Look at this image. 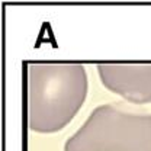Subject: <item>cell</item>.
Segmentation results:
<instances>
[{"label":"cell","mask_w":151,"mask_h":151,"mask_svg":"<svg viewBox=\"0 0 151 151\" xmlns=\"http://www.w3.org/2000/svg\"><path fill=\"white\" fill-rule=\"evenodd\" d=\"M89 90L87 73L78 63L28 64V124L50 134L67 127L83 106Z\"/></svg>","instance_id":"obj_1"},{"label":"cell","mask_w":151,"mask_h":151,"mask_svg":"<svg viewBox=\"0 0 151 151\" xmlns=\"http://www.w3.org/2000/svg\"><path fill=\"white\" fill-rule=\"evenodd\" d=\"M64 151H151V113L100 105L67 139Z\"/></svg>","instance_id":"obj_2"},{"label":"cell","mask_w":151,"mask_h":151,"mask_svg":"<svg viewBox=\"0 0 151 151\" xmlns=\"http://www.w3.org/2000/svg\"><path fill=\"white\" fill-rule=\"evenodd\" d=\"M96 68L108 90L131 103H151V64L102 63Z\"/></svg>","instance_id":"obj_3"}]
</instances>
